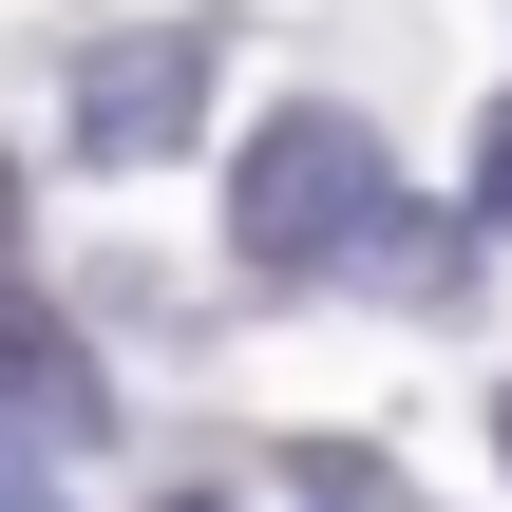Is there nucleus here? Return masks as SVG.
Here are the masks:
<instances>
[{
	"label": "nucleus",
	"mask_w": 512,
	"mask_h": 512,
	"mask_svg": "<svg viewBox=\"0 0 512 512\" xmlns=\"http://www.w3.org/2000/svg\"><path fill=\"white\" fill-rule=\"evenodd\" d=\"M0 418H38V437H95V418H114V399L76 380V342H57L19 285H0Z\"/></svg>",
	"instance_id": "7ed1b4c3"
},
{
	"label": "nucleus",
	"mask_w": 512,
	"mask_h": 512,
	"mask_svg": "<svg viewBox=\"0 0 512 512\" xmlns=\"http://www.w3.org/2000/svg\"><path fill=\"white\" fill-rule=\"evenodd\" d=\"M475 228H512V114L475 133Z\"/></svg>",
	"instance_id": "20e7f679"
},
{
	"label": "nucleus",
	"mask_w": 512,
	"mask_h": 512,
	"mask_svg": "<svg viewBox=\"0 0 512 512\" xmlns=\"http://www.w3.org/2000/svg\"><path fill=\"white\" fill-rule=\"evenodd\" d=\"M0 512H57V494H38V475H19V456H0Z\"/></svg>",
	"instance_id": "39448f33"
},
{
	"label": "nucleus",
	"mask_w": 512,
	"mask_h": 512,
	"mask_svg": "<svg viewBox=\"0 0 512 512\" xmlns=\"http://www.w3.org/2000/svg\"><path fill=\"white\" fill-rule=\"evenodd\" d=\"M228 228H247L266 285H380V304H456V285H475V247L399 190V152H380L342 95H285V114L247 133Z\"/></svg>",
	"instance_id": "f257e3e1"
},
{
	"label": "nucleus",
	"mask_w": 512,
	"mask_h": 512,
	"mask_svg": "<svg viewBox=\"0 0 512 512\" xmlns=\"http://www.w3.org/2000/svg\"><path fill=\"white\" fill-rule=\"evenodd\" d=\"M0 247H19V171H0Z\"/></svg>",
	"instance_id": "423d86ee"
},
{
	"label": "nucleus",
	"mask_w": 512,
	"mask_h": 512,
	"mask_svg": "<svg viewBox=\"0 0 512 512\" xmlns=\"http://www.w3.org/2000/svg\"><path fill=\"white\" fill-rule=\"evenodd\" d=\"M190 114H209V19H152L76 76V171H152V152H190Z\"/></svg>",
	"instance_id": "f03ea898"
},
{
	"label": "nucleus",
	"mask_w": 512,
	"mask_h": 512,
	"mask_svg": "<svg viewBox=\"0 0 512 512\" xmlns=\"http://www.w3.org/2000/svg\"><path fill=\"white\" fill-rule=\"evenodd\" d=\"M171 512H209V494H171Z\"/></svg>",
	"instance_id": "6e6552de"
},
{
	"label": "nucleus",
	"mask_w": 512,
	"mask_h": 512,
	"mask_svg": "<svg viewBox=\"0 0 512 512\" xmlns=\"http://www.w3.org/2000/svg\"><path fill=\"white\" fill-rule=\"evenodd\" d=\"M494 437H512V399H494Z\"/></svg>",
	"instance_id": "0eeeda50"
}]
</instances>
